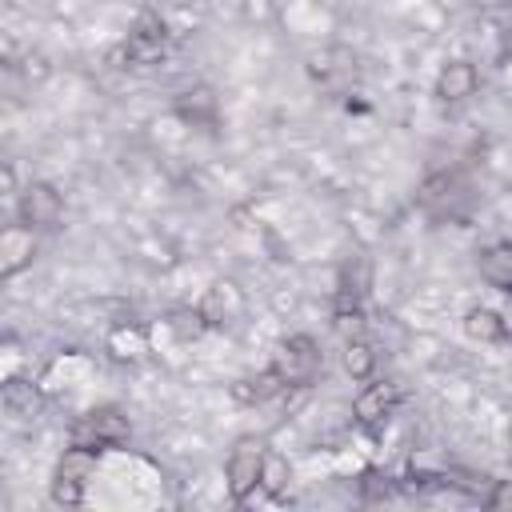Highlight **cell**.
Returning a JSON list of instances; mask_svg holds the SVG:
<instances>
[{
	"instance_id": "obj_1",
	"label": "cell",
	"mask_w": 512,
	"mask_h": 512,
	"mask_svg": "<svg viewBox=\"0 0 512 512\" xmlns=\"http://www.w3.org/2000/svg\"><path fill=\"white\" fill-rule=\"evenodd\" d=\"M320 344L308 336V332H296V336H284L268 360V368L276 372V380L284 388H308L320 372Z\"/></svg>"
},
{
	"instance_id": "obj_2",
	"label": "cell",
	"mask_w": 512,
	"mask_h": 512,
	"mask_svg": "<svg viewBox=\"0 0 512 512\" xmlns=\"http://www.w3.org/2000/svg\"><path fill=\"white\" fill-rule=\"evenodd\" d=\"M264 456H268V444H264L260 436H240V440L228 448V460H224V488H228V500H232V504H244V500L260 488Z\"/></svg>"
},
{
	"instance_id": "obj_3",
	"label": "cell",
	"mask_w": 512,
	"mask_h": 512,
	"mask_svg": "<svg viewBox=\"0 0 512 512\" xmlns=\"http://www.w3.org/2000/svg\"><path fill=\"white\" fill-rule=\"evenodd\" d=\"M16 220L36 228V232H52L64 220V192L52 180H28L16 196Z\"/></svg>"
},
{
	"instance_id": "obj_4",
	"label": "cell",
	"mask_w": 512,
	"mask_h": 512,
	"mask_svg": "<svg viewBox=\"0 0 512 512\" xmlns=\"http://www.w3.org/2000/svg\"><path fill=\"white\" fill-rule=\"evenodd\" d=\"M128 436H132V424H128V416L116 408V404H100V408H88L76 424H72V440H80V444H92V448H120V444H128Z\"/></svg>"
},
{
	"instance_id": "obj_5",
	"label": "cell",
	"mask_w": 512,
	"mask_h": 512,
	"mask_svg": "<svg viewBox=\"0 0 512 512\" xmlns=\"http://www.w3.org/2000/svg\"><path fill=\"white\" fill-rule=\"evenodd\" d=\"M400 404H404V388L396 380H376L372 376V380H364V388L352 400V420L360 428H384L396 416Z\"/></svg>"
},
{
	"instance_id": "obj_6",
	"label": "cell",
	"mask_w": 512,
	"mask_h": 512,
	"mask_svg": "<svg viewBox=\"0 0 512 512\" xmlns=\"http://www.w3.org/2000/svg\"><path fill=\"white\" fill-rule=\"evenodd\" d=\"M416 204L436 220H456L468 212V188L456 172H436L416 188Z\"/></svg>"
},
{
	"instance_id": "obj_7",
	"label": "cell",
	"mask_w": 512,
	"mask_h": 512,
	"mask_svg": "<svg viewBox=\"0 0 512 512\" xmlns=\"http://www.w3.org/2000/svg\"><path fill=\"white\" fill-rule=\"evenodd\" d=\"M480 92V68L468 60V56H452L440 64L436 72V84H432V96L440 104H464Z\"/></svg>"
},
{
	"instance_id": "obj_8",
	"label": "cell",
	"mask_w": 512,
	"mask_h": 512,
	"mask_svg": "<svg viewBox=\"0 0 512 512\" xmlns=\"http://www.w3.org/2000/svg\"><path fill=\"white\" fill-rule=\"evenodd\" d=\"M32 260H36V228H28V224H8L4 232H0V276L4 280H12V276H20L24 268H32Z\"/></svg>"
},
{
	"instance_id": "obj_9",
	"label": "cell",
	"mask_w": 512,
	"mask_h": 512,
	"mask_svg": "<svg viewBox=\"0 0 512 512\" xmlns=\"http://www.w3.org/2000/svg\"><path fill=\"white\" fill-rule=\"evenodd\" d=\"M196 308L204 312L208 328H220V324H232L244 312V296H240V288L232 280H216V284H208V292H204V300Z\"/></svg>"
},
{
	"instance_id": "obj_10",
	"label": "cell",
	"mask_w": 512,
	"mask_h": 512,
	"mask_svg": "<svg viewBox=\"0 0 512 512\" xmlns=\"http://www.w3.org/2000/svg\"><path fill=\"white\" fill-rule=\"evenodd\" d=\"M476 272H480V280H484L488 288L512 296V244L504 240V244L480 248V252H476Z\"/></svg>"
},
{
	"instance_id": "obj_11",
	"label": "cell",
	"mask_w": 512,
	"mask_h": 512,
	"mask_svg": "<svg viewBox=\"0 0 512 512\" xmlns=\"http://www.w3.org/2000/svg\"><path fill=\"white\" fill-rule=\"evenodd\" d=\"M464 336L476 344H504L508 340V316L496 308H468L464 312Z\"/></svg>"
},
{
	"instance_id": "obj_12",
	"label": "cell",
	"mask_w": 512,
	"mask_h": 512,
	"mask_svg": "<svg viewBox=\"0 0 512 512\" xmlns=\"http://www.w3.org/2000/svg\"><path fill=\"white\" fill-rule=\"evenodd\" d=\"M276 392H284V384L276 380L272 368H264V372H256V376H240V380L228 384V396H232L236 404H244V408H256V404L272 400Z\"/></svg>"
},
{
	"instance_id": "obj_13",
	"label": "cell",
	"mask_w": 512,
	"mask_h": 512,
	"mask_svg": "<svg viewBox=\"0 0 512 512\" xmlns=\"http://www.w3.org/2000/svg\"><path fill=\"white\" fill-rule=\"evenodd\" d=\"M332 332L340 336V344L368 336V316H364L356 292H344V296H340V304H336V312H332Z\"/></svg>"
},
{
	"instance_id": "obj_14",
	"label": "cell",
	"mask_w": 512,
	"mask_h": 512,
	"mask_svg": "<svg viewBox=\"0 0 512 512\" xmlns=\"http://www.w3.org/2000/svg\"><path fill=\"white\" fill-rule=\"evenodd\" d=\"M340 368H344L348 380H356V384L372 380V376H376V348H372V340H368V336L348 340L344 352H340Z\"/></svg>"
},
{
	"instance_id": "obj_15",
	"label": "cell",
	"mask_w": 512,
	"mask_h": 512,
	"mask_svg": "<svg viewBox=\"0 0 512 512\" xmlns=\"http://www.w3.org/2000/svg\"><path fill=\"white\" fill-rule=\"evenodd\" d=\"M96 464H100V448L72 440V444L64 448V456L56 460V476H72V480H84V484H88L92 472H96Z\"/></svg>"
},
{
	"instance_id": "obj_16",
	"label": "cell",
	"mask_w": 512,
	"mask_h": 512,
	"mask_svg": "<svg viewBox=\"0 0 512 512\" xmlns=\"http://www.w3.org/2000/svg\"><path fill=\"white\" fill-rule=\"evenodd\" d=\"M288 484H292V468L280 452H268L264 456V472H260V492L268 500H284L288 496Z\"/></svg>"
},
{
	"instance_id": "obj_17",
	"label": "cell",
	"mask_w": 512,
	"mask_h": 512,
	"mask_svg": "<svg viewBox=\"0 0 512 512\" xmlns=\"http://www.w3.org/2000/svg\"><path fill=\"white\" fill-rule=\"evenodd\" d=\"M164 328H168L180 344H192V340H200V336L208 332V320H204L200 308H172L168 320H164Z\"/></svg>"
},
{
	"instance_id": "obj_18",
	"label": "cell",
	"mask_w": 512,
	"mask_h": 512,
	"mask_svg": "<svg viewBox=\"0 0 512 512\" xmlns=\"http://www.w3.org/2000/svg\"><path fill=\"white\" fill-rule=\"evenodd\" d=\"M176 112L188 120V124H208L216 120V96L208 88H188L180 100H176Z\"/></svg>"
},
{
	"instance_id": "obj_19",
	"label": "cell",
	"mask_w": 512,
	"mask_h": 512,
	"mask_svg": "<svg viewBox=\"0 0 512 512\" xmlns=\"http://www.w3.org/2000/svg\"><path fill=\"white\" fill-rule=\"evenodd\" d=\"M84 492H88L84 480H72V476H56V472H52V484H48L52 504H60V508H80V504H84Z\"/></svg>"
},
{
	"instance_id": "obj_20",
	"label": "cell",
	"mask_w": 512,
	"mask_h": 512,
	"mask_svg": "<svg viewBox=\"0 0 512 512\" xmlns=\"http://www.w3.org/2000/svg\"><path fill=\"white\" fill-rule=\"evenodd\" d=\"M488 508H500V512L512 508V480H496V484H492V492H488Z\"/></svg>"
},
{
	"instance_id": "obj_21",
	"label": "cell",
	"mask_w": 512,
	"mask_h": 512,
	"mask_svg": "<svg viewBox=\"0 0 512 512\" xmlns=\"http://www.w3.org/2000/svg\"><path fill=\"white\" fill-rule=\"evenodd\" d=\"M0 188H4V196H20V192H16V168H12V164L0 168Z\"/></svg>"
},
{
	"instance_id": "obj_22",
	"label": "cell",
	"mask_w": 512,
	"mask_h": 512,
	"mask_svg": "<svg viewBox=\"0 0 512 512\" xmlns=\"http://www.w3.org/2000/svg\"><path fill=\"white\" fill-rule=\"evenodd\" d=\"M472 8H500V4H508V0H468Z\"/></svg>"
}]
</instances>
